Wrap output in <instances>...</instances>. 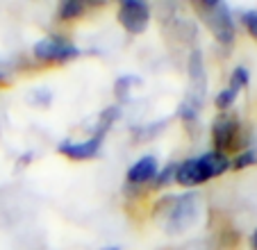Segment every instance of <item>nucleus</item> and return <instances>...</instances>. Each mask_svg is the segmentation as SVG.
Listing matches in <instances>:
<instances>
[{
  "instance_id": "nucleus-9",
  "label": "nucleus",
  "mask_w": 257,
  "mask_h": 250,
  "mask_svg": "<svg viewBox=\"0 0 257 250\" xmlns=\"http://www.w3.org/2000/svg\"><path fill=\"white\" fill-rule=\"evenodd\" d=\"M157 171H160V162H157V157H153V155H144V157H139L130 169H127V173H125L127 187L130 189L146 187L148 182L155 180Z\"/></svg>"
},
{
  "instance_id": "nucleus-13",
  "label": "nucleus",
  "mask_w": 257,
  "mask_h": 250,
  "mask_svg": "<svg viewBox=\"0 0 257 250\" xmlns=\"http://www.w3.org/2000/svg\"><path fill=\"white\" fill-rule=\"evenodd\" d=\"M175 169H178V162H169L162 171H157L155 180H153V187H155V189H164L166 184L175 182Z\"/></svg>"
},
{
  "instance_id": "nucleus-15",
  "label": "nucleus",
  "mask_w": 257,
  "mask_h": 250,
  "mask_svg": "<svg viewBox=\"0 0 257 250\" xmlns=\"http://www.w3.org/2000/svg\"><path fill=\"white\" fill-rule=\"evenodd\" d=\"M248 82H250V73H248V68L237 66V68L232 71V75H230V84H228V87L241 93V89L248 87Z\"/></svg>"
},
{
  "instance_id": "nucleus-3",
  "label": "nucleus",
  "mask_w": 257,
  "mask_h": 250,
  "mask_svg": "<svg viewBox=\"0 0 257 250\" xmlns=\"http://www.w3.org/2000/svg\"><path fill=\"white\" fill-rule=\"evenodd\" d=\"M191 7L196 10V14L200 16L207 30L214 34L221 46H232L234 37H237V25H234V16L228 3H191Z\"/></svg>"
},
{
  "instance_id": "nucleus-8",
  "label": "nucleus",
  "mask_w": 257,
  "mask_h": 250,
  "mask_svg": "<svg viewBox=\"0 0 257 250\" xmlns=\"http://www.w3.org/2000/svg\"><path fill=\"white\" fill-rule=\"evenodd\" d=\"M116 19L127 34H141L151 23V7L141 0H123L118 5Z\"/></svg>"
},
{
  "instance_id": "nucleus-10",
  "label": "nucleus",
  "mask_w": 257,
  "mask_h": 250,
  "mask_svg": "<svg viewBox=\"0 0 257 250\" xmlns=\"http://www.w3.org/2000/svg\"><path fill=\"white\" fill-rule=\"evenodd\" d=\"M141 84H144V80H141L139 75H121L114 82V93H116L118 100H127L130 93L135 91L137 87H141Z\"/></svg>"
},
{
  "instance_id": "nucleus-5",
  "label": "nucleus",
  "mask_w": 257,
  "mask_h": 250,
  "mask_svg": "<svg viewBox=\"0 0 257 250\" xmlns=\"http://www.w3.org/2000/svg\"><path fill=\"white\" fill-rule=\"evenodd\" d=\"M212 146L216 153H228V150L237 148H248V139L243 135V125L237 116L223 111L221 116H216L212 123Z\"/></svg>"
},
{
  "instance_id": "nucleus-17",
  "label": "nucleus",
  "mask_w": 257,
  "mask_h": 250,
  "mask_svg": "<svg viewBox=\"0 0 257 250\" xmlns=\"http://www.w3.org/2000/svg\"><path fill=\"white\" fill-rule=\"evenodd\" d=\"M30 102H32V105L46 107L50 102V91L48 89H34V91L30 93Z\"/></svg>"
},
{
  "instance_id": "nucleus-18",
  "label": "nucleus",
  "mask_w": 257,
  "mask_h": 250,
  "mask_svg": "<svg viewBox=\"0 0 257 250\" xmlns=\"http://www.w3.org/2000/svg\"><path fill=\"white\" fill-rule=\"evenodd\" d=\"M12 75H14L12 64H7V62H3V59H0V84H7V82L12 80Z\"/></svg>"
},
{
  "instance_id": "nucleus-14",
  "label": "nucleus",
  "mask_w": 257,
  "mask_h": 250,
  "mask_svg": "<svg viewBox=\"0 0 257 250\" xmlns=\"http://www.w3.org/2000/svg\"><path fill=\"white\" fill-rule=\"evenodd\" d=\"M237 96H239V91H234V89L225 87L223 91H218V93H216V98H214V105H216V109L221 111V114H223V111H228L230 107L234 105Z\"/></svg>"
},
{
  "instance_id": "nucleus-2",
  "label": "nucleus",
  "mask_w": 257,
  "mask_h": 250,
  "mask_svg": "<svg viewBox=\"0 0 257 250\" xmlns=\"http://www.w3.org/2000/svg\"><path fill=\"white\" fill-rule=\"evenodd\" d=\"M230 171V157L216 150L203 153L198 157H189L185 162H178L175 169V182L182 187H198L214 178H221Z\"/></svg>"
},
{
  "instance_id": "nucleus-16",
  "label": "nucleus",
  "mask_w": 257,
  "mask_h": 250,
  "mask_svg": "<svg viewBox=\"0 0 257 250\" xmlns=\"http://www.w3.org/2000/svg\"><path fill=\"white\" fill-rule=\"evenodd\" d=\"M239 21H241V25L246 28V32L257 41V10L255 7H252V10H241L239 12Z\"/></svg>"
},
{
  "instance_id": "nucleus-19",
  "label": "nucleus",
  "mask_w": 257,
  "mask_h": 250,
  "mask_svg": "<svg viewBox=\"0 0 257 250\" xmlns=\"http://www.w3.org/2000/svg\"><path fill=\"white\" fill-rule=\"evenodd\" d=\"M250 245H252V250H257V230L250 234Z\"/></svg>"
},
{
  "instance_id": "nucleus-12",
  "label": "nucleus",
  "mask_w": 257,
  "mask_h": 250,
  "mask_svg": "<svg viewBox=\"0 0 257 250\" xmlns=\"http://www.w3.org/2000/svg\"><path fill=\"white\" fill-rule=\"evenodd\" d=\"M84 12H87L84 3H80V0H66V3L59 5L57 16H59V21H75V19H80Z\"/></svg>"
},
{
  "instance_id": "nucleus-1",
  "label": "nucleus",
  "mask_w": 257,
  "mask_h": 250,
  "mask_svg": "<svg viewBox=\"0 0 257 250\" xmlns=\"http://www.w3.org/2000/svg\"><path fill=\"white\" fill-rule=\"evenodd\" d=\"M200 212L198 193L189 191L182 196H164L155 207V218L169 234H180L196 223Z\"/></svg>"
},
{
  "instance_id": "nucleus-4",
  "label": "nucleus",
  "mask_w": 257,
  "mask_h": 250,
  "mask_svg": "<svg viewBox=\"0 0 257 250\" xmlns=\"http://www.w3.org/2000/svg\"><path fill=\"white\" fill-rule=\"evenodd\" d=\"M205 91H207V77H205L203 55L200 50H194L189 55V91L178 107V114L185 123H194L198 118L200 107L205 102Z\"/></svg>"
},
{
  "instance_id": "nucleus-11",
  "label": "nucleus",
  "mask_w": 257,
  "mask_h": 250,
  "mask_svg": "<svg viewBox=\"0 0 257 250\" xmlns=\"http://www.w3.org/2000/svg\"><path fill=\"white\" fill-rule=\"evenodd\" d=\"M255 164H257V146H248L241 153H237L234 159H230V169L246 171V169H250V166H255Z\"/></svg>"
},
{
  "instance_id": "nucleus-20",
  "label": "nucleus",
  "mask_w": 257,
  "mask_h": 250,
  "mask_svg": "<svg viewBox=\"0 0 257 250\" xmlns=\"http://www.w3.org/2000/svg\"><path fill=\"white\" fill-rule=\"evenodd\" d=\"M100 250H121L118 245H105V248H100Z\"/></svg>"
},
{
  "instance_id": "nucleus-6",
  "label": "nucleus",
  "mask_w": 257,
  "mask_h": 250,
  "mask_svg": "<svg viewBox=\"0 0 257 250\" xmlns=\"http://www.w3.org/2000/svg\"><path fill=\"white\" fill-rule=\"evenodd\" d=\"M32 55L34 59H39L44 64H64L80 57V48L59 34H48L32 46Z\"/></svg>"
},
{
  "instance_id": "nucleus-7",
  "label": "nucleus",
  "mask_w": 257,
  "mask_h": 250,
  "mask_svg": "<svg viewBox=\"0 0 257 250\" xmlns=\"http://www.w3.org/2000/svg\"><path fill=\"white\" fill-rule=\"evenodd\" d=\"M109 132V128H102V125H96L91 132V137L84 141H71L64 139L57 144V153L62 157L71 159V162H87V159H93L100 155L102 144H105V137Z\"/></svg>"
}]
</instances>
